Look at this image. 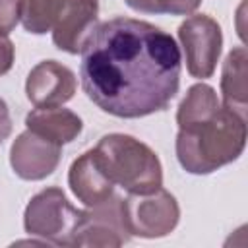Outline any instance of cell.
Segmentation results:
<instances>
[{
	"mask_svg": "<svg viewBox=\"0 0 248 248\" xmlns=\"http://www.w3.org/2000/svg\"><path fill=\"white\" fill-rule=\"evenodd\" d=\"M25 126L27 130L58 143H70L74 141L81 128L83 122L78 114H74L68 108L62 107H50V108H35L25 116Z\"/></svg>",
	"mask_w": 248,
	"mask_h": 248,
	"instance_id": "cell-12",
	"label": "cell"
},
{
	"mask_svg": "<svg viewBox=\"0 0 248 248\" xmlns=\"http://www.w3.org/2000/svg\"><path fill=\"white\" fill-rule=\"evenodd\" d=\"M99 0H64L52 25V43L70 54H78L89 31L97 25Z\"/></svg>",
	"mask_w": 248,
	"mask_h": 248,
	"instance_id": "cell-10",
	"label": "cell"
},
{
	"mask_svg": "<svg viewBox=\"0 0 248 248\" xmlns=\"http://www.w3.org/2000/svg\"><path fill=\"white\" fill-rule=\"evenodd\" d=\"M132 10L141 14H170V16H188L192 14L202 0H124Z\"/></svg>",
	"mask_w": 248,
	"mask_h": 248,
	"instance_id": "cell-16",
	"label": "cell"
},
{
	"mask_svg": "<svg viewBox=\"0 0 248 248\" xmlns=\"http://www.w3.org/2000/svg\"><path fill=\"white\" fill-rule=\"evenodd\" d=\"M79 52L81 89L103 112L141 118L165 110L178 93L180 48L153 23L132 17L97 23Z\"/></svg>",
	"mask_w": 248,
	"mask_h": 248,
	"instance_id": "cell-1",
	"label": "cell"
},
{
	"mask_svg": "<svg viewBox=\"0 0 248 248\" xmlns=\"http://www.w3.org/2000/svg\"><path fill=\"white\" fill-rule=\"evenodd\" d=\"M219 107H221V103H219L217 93H215L213 87H209L205 83L192 85L188 89L186 97L182 99V103L178 107V112H176L178 128L209 118L211 114H215L219 110Z\"/></svg>",
	"mask_w": 248,
	"mask_h": 248,
	"instance_id": "cell-14",
	"label": "cell"
},
{
	"mask_svg": "<svg viewBox=\"0 0 248 248\" xmlns=\"http://www.w3.org/2000/svg\"><path fill=\"white\" fill-rule=\"evenodd\" d=\"M124 221L132 236H167L178 225L180 209L172 194L159 188L151 194H128L122 198Z\"/></svg>",
	"mask_w": 248,
	"mask_h": 248,
	"instance_id": "cell-5",
	"label": "cell"
},
{
	"mask_svg": "<svg viewBox=\"0 0 248 248\" xmlns=\"http://www.w3.org/2000/svg\"><path fill=\"white\" fill-rule=\"evenodd\" d=\"M178 39L184 48L186 68L190 76L200 79L211 78L223 46L219 23L205 14L190 16L186 21L180 23Z\"/></svg>",
	"mask_w": 248,
	"mask_h": 248,
	"instance_id": "cell-6",
	"label": "cell"
},
{
	"mask_svg": "<svg viewBox=\"0 0 248 248\" xmlns=\"http://www.w3.org/2000/svg\"><path fill=\"white\" fill-rule=\"evenodd\" d=\"M25 93L37 108L62 107L76 93V76L56 60H43L29 72Z\"/></svg>",
	"mask_w": 248,
	"mask_h": 248,
	"instance_id": "cell-9",
	"label": "cell"
},
{
	"mask_svg": "<svg viewBox=\"0 0 248 248\" xmlns=\"http://www.w3.org/2000/svg\"><path fill=\"white\" fill-rule=\"evenodd\" d=\"M130 236L124 221L122 198L110 196L107 202L83 211L74 246H122Z\"/></svg>",
	"mask_w": 248,
	"mask_h": 248,
	"instance_id": "cell-7",
	"label": "cell"
},
{
	"mask_svg": "<svg viewBox=\"0 0 248 248\" xmlns=\"http://www.w3.org/2000/svg\"><path fill=\"white\" fill-rule=\"evenodd\" d=\"M10 132H12V116L6 101L0 97V143L10 136Z\"/></svg>",
	"mask_w": 248,
	"mask_h": 248,
	"instance_id": "cell-19",
	"label": "cell"
},
{
	"mask_svg": "<svg viewBox=\"0 0 248 248\" xmlns=\"http://www.w3.org/2000/svg\"><path fill=\"white\" fill-rule=\"evenodd\" d=\"M246 48L236 46L232 48L223 64L221 74V93H223V107L236 110L238 114L246 116V103H248V81H246Z\"/></svg>",
	"mask_w": 248,
	"mask_h": 248,
	"instance_id": "cell-13",
	"label": "cell"
},
{
	"mask_svg": "<svg viewBox=\"0 0 248 248\" xmlns=\"http://www.w3.org/2000/svg\"><path fill=\"white\" fill-rule=\"evenodd\" d=\"M14 64V45L8 37L0 35V76L8 74Z\"/></svg>",
	"mask_w": 248,
	"mask_h": 248,
	"instance_id": "cell-18",
	"label": "cell"
},
{
	"mask_svg": "<svg viewBox=\"0 0 248 248\" xmlns=\"http://www.w3.org/2000/svg\"><path fill=\"white\" fill-rule=\"evenodd\" d=\"M68 184L74 196L87 207L107 202L114 190V184L107 178L93 149H87L72 163L68 172Z\"/></svg>",
	"mask_w": 248,
	"mask_h": 248,
	"instance_id": "cell-11",
	"label": "cell"
},
{
	"mask_svg": "<svg viewBox=\"0 0 248 248\" xmlns=\"http://www.w3.org/2000/svg\"><path fill=\"white\" fill-rule=\"evenodd\" d=\"M62 145L25 130L10 149V165L23 180H43L52 174L60 163Z\"/></svg>",
	"mask_w": 248,
	"mask_h": 248,
	"instance_id": "cell-8",
	"label": "cell"
},
{
	"mask_svg": "<svg viewBox=\"0 0 248 248\" xmlns=\"http://www.w3.org/2000/svg\"><path fill=\"white\" fill-rule=\"evenodd\" d=\"M246 145V116L219 107L205 120L180 126L176 157L184 170L209 174L240 157Z\"/></svg>",
	"mask_w": 248,
	"mask_h": 248,
	"instance_id": "cell-2",
	"label": "cell"
},
{
	"mask_svg": "<svg viewBox=\"0 0 248 248\" xmlns=\"http://www.w3.org/2000/svg\"><path fill=\"white\" fill-rule=\"evenodd\" d=\"M107 178L128 194H151L163 186V169L155 151L126 134H107L93 147Z\"/></svg>",
	"mask_w": 248,
	"mask_h": 248,
	"instance_id": "cell-3",
	"label": "cell"
},
{
	"mask_svg": "<svg viewBox=\"0 0 248 248\" xmlns=\"http://www.w3.org/2000/svg\"><path fill=\"white\" fill-rule=\"evenodd\" d=\"M81 209H76L56 186L31 198L25 207L23 227L27 234L41 236L56 246H74L76 231L81 223Z\"/></svg>",
	"mask_w": 248,
	"mask_h": 248,
	"instance_id": "cell-4",
	"label": "cell"
},
{
	"mask_svg": "<svg viewBox=\"0 0 248 248\" xmlns=\"http://www.w3.org/2000/svg\"><path fill=\"white\" fill-rule=\"evenodd\" d=\"M19 19L25 31L43 35L52 29L64 0H17Z\"/></svg>",
	"mask_w": 248,
	"mask_h": 248,
	"instance_id": "cell-15",
	"label": "cell"
},
{
	"mask_svg": "<svg viewBox=\"0 0 248 248\" xmlns=\"http://www.w3.org/2000/svg\"><path fill=\"white\" fill-rule=\"evenodd\" d=\"M19 21V4L17 0H0V35H8L16 29Z\"/></svg>",
	"mask_w": 248,
	"mask_h": 248,
	"instance_id": "cell-17",
	"label": "cell"
}]
</instances>
